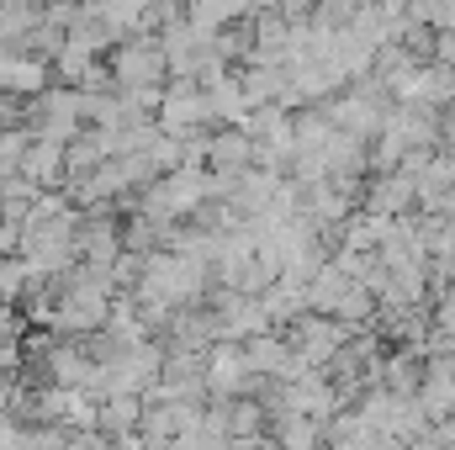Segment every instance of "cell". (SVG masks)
<instances>
[{"label": "cell", "mask_w": 455, "mask_h": 450, "mask_svg": "<svg viewBox=\"0 0 455 450\" xmlns=\"http://www.w3.org/2000/svg\"><path fill=\"white\" fill-rule=\"evenodd\" d=\"M112 85L116 91H164L170 85V59H164V43L148 37V32H132L112 48Z\"/></svg>", "instance_id": "cell-1"}, {"label": "cell", "mask_w": 455, "mask_h": 450, "mask_svg": "<svg viewBox=\"0 0 455 450\" xmlns=\"http://www.w3.org/2000/svg\"><path fill=\"white\" fill-rule=\"evenodd\" d=\"M159 133L164 138H180V143H191V138H207V127H212V107H207V85L202 80H186V75H175L170 85H164V101H159Z\"/></svg>", "instance_id": "cell-2"}, {"label": "cell", "mask_w": 455, "mask_h": 450, "mask_svg": "<svg viewBox=\"0 0 455 450\" xmlns=\"http://www.w3.org/2000/svg\"><path fill=\"white\" fill-rule=\"evenodd\" d=\"M27 127H32V138H48V143H75L91 122H85V96L75 91V85H48L43 96H32V107H27Z\"/></svg>", "instance_id": "cell-3"}, {"label": "cell", "mask_w": 455, "mask_h": 450, "mask_svg": "<svg viewBox=\"0 0 455 450\" xmlns=\"http://www.w3.org/2000/svg\"><path fill=\"white\" fill-rule=\"evenodd\" d=\"M21 181H32L37 191H53L69 181V165H64V143H48V138H32L27 154H21Z\"/></svg>", "instance_id": "cell-4"}, {"label": "cell", "mask_w": 455, "mask_h": 450, "mask_svg": "<svg viewBox=\"0 0 455 450\" xmlns=\"http://www.w3.org/2000/svg\"><path fill=\"white\" fill-rule=\"evenodd\" d=\"M138 424H143V392H112V398H101V419H96V430H101L107 440L132 435Z\"/></svg>", "instance_id": "cell-5"}, {"label": "cell", "mask_w": 455, "mask_h": 450, "mask_svg": "<svg viewBox=\"0 0 455 450\" xmlns=\"http://www.w3.org/2000/svg\"><path fill=\"white\" fill-rule=\"evenodd\" d=\"M291 334H297L291 355H302V360H329L339 350V324H329V318H302Z\"/></svg>", "instance_id": "cell-6"}, {"label": "cell", "mask_w": 455, "mask_h": 450, "mask_svg": "<svg viewBox=\"0 0 455 450\" xmlns=\"http://www.w3.org/2000/svg\"><path fill=\"white\" fill-rule=\"evenodd\" d=\"M37 21H43V5H37V0H11V5H0V48H21Z\"/></svg>", "instance_id": "cell-7"}, {"label": "cell", "mask_w": 455, "mask_h": 450, "mask_svg": "<svg viewBox=\"0 0 455 450\" xmlns=\"http://www.w3.org/2000/svg\"><path fill=\"white\" fill-rule=\"evenodd\" d=\"M286 350H291V344L275 339L270 329L254 334V339H243V355H249V371H254V376H281V371H286Z\"/></svg>", "instance_id": "cell-8"}, {"label": "cell", "mask_w": 455, "mask_h": 450, "mask_svg": "<svg viewBox=\"0 0 455 450\" xmlns=\"http://www.w3.org/2000/svg\"><path fill=\"white\" fill-rule=\"evenodd\" d=\"M0 5H11V0H0Z\"/></svg>", "instance_id": "cell-9"}]
</instances>
